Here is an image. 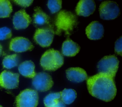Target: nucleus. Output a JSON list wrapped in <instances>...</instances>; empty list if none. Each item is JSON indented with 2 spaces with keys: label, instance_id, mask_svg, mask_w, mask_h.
Returning <instances> with one entry per match:
<instances>
[{
  "label": "nucleus",
  "instance_id": "nucleus-27",
  "mask_svg": "<svg viewBox=\"0 0 122 107\" xmlns=\"http://www.w3.org/2000/svg\"><path fill=\"white\" fill-rule=\"evenodd\" d=\"M2 52V47L1 45L0 44V55L1 54Z\"/></svg>",
  "mask_w": 122,
  "mask_h": 107
},
{
  "label": "nucleus",
  "instance_id": "nucleus-10",
  "mask_svg": "<svg viewBox=\"0 0 122 107\" xmlns=\"http://www.w3.org/2000/svg\"><path fill=\"white\" fill-rule=\"evenodd\" d=\"M34 10L33 24L36 27L38 28H51L53 29V26L51 23L50 18L47 14L38 7L35 8Z\"/></svg>",
  "mask_w": 122,
  "mask_h": 107
},
{
  "label": "nucleus",
  "instance_id": "nucleus-21",
  "mask_svg": "<svg viewBox=\"0 0 122 107\" xmlns=\"http://www.w3.org/2000/svg\"><path fill=\"white\" fill-rule=\"evenodd\" d=\"M12 11V5L9 0H0V18L9 17Z\"/></svg>",
  "mask_w": 122,
  "mask_h": 107
},
{
  "label": "nucleus",
  "instance_id": "nucleus-1",
  "mask_svg": "<svg viewBox=\"0 0 122 107\" xmlns=\"http://www.w3.org/2000/svg\"><path fill=\"white\" fill-rule=\"evenodd\" d=\"M113 79L102 73L87 78V85L90 94L103 101H111L115 98L117 91Z\"/></svg>",
  "mask_w": 122,
  "mask_h": 107
},
{
  "label": "nucleus",
  "instance_id": "nucleus-11",
  "mask_svg": "<svg viewBox=\"0 0 122 107\" xmlns=\"http://www.w3.org/2000/svg\"><path fill=\"white\" fill-rule=\"evenodd\" d=\"M34 46L30 41L23 37H16L11 39L10 44V49L17 53L32 50Z\"/></svg>",
  "mask_w": 122,
  "mask_h": 107
},
{
  "label": "nucleus",
  "instance_id": "nucleus-19",
  "mask_svg": "<svg viewBox=\"0 0 122 107\" xmlns=\"http://www.w3.org/2000/svg\"><path fill=\"white\" fill-rule=\"evenodd\" d=\"M61 92L51 93L44 98L43 102L45 107H55L60 101Z\"/></svg>",
  "mask_w": 122,
  "mask_h": 107
},
{
  "label": "nucleus",
  "instance_id": "nucleus-18",
  "mask_svg": "<svg viewBox=\"0 0 122 107\" xmlns=\"http://www.w3.org/2000/svg\"><path fill=\"white\" fill-rule=\"evenodd\" d=\"M76 98V92L73 89H65L61 92V100L64 104L72 103Z\"/></svg>",
  "mask_w": 122,
  "mask_h": 107
},
{
  "label": "nucleus",
  "instance_id": "nucleus-3",
  "mask_svg": "<svg viewBox=\"0 0 122 107\" xmlns=\"http://www.w3.org/2000/svg\"><path fill=\"white\" fill-rule=\"evenodd\" d=\"M64 58L61 53L53 49L47 50L42 55L40 64L43 70L54 71L63 64Z\"/></svg>",
  "mask_w": 122,
  "mask_h": 107
},
{
  "label": "nucleus",
  "instance_id": "nucleus-4",
  "mask_svg": "<svg viewBox=\"0 0 122 107\" xmlns=\"http://www.w3.org/2000/svg\"><path fill=\"white\" fill-rule=\"evenodd\" d=\"M119 66V60L114 55L103 57L98 63L99 73L107 74L114 78Z\"/></svg>",
  "mask_w": 122,
  "mask_h": 107
},
{
  "label": "nucleus",
  "instance_id": "nucleus-9",
  "mask_svg": "<svg viewBox=\"0 0 122 107\" xmlns=\"http://www.w3.org/2000/svg\"><path fill=\"white\" fill-rule=\"evenodd\" d=\"M19 74L4 71L0 74V86L6 89L17 88L19 84Z\"/></svg>",
  "mask_w": 122,
  "mask_h": 107
},
{
  "label": "nucleus",
  "instance_id": "nucleus-17",
  "mask_svg": "<svg viewBox=\"0 0 122 107\" xmlns=\"http://www.w3.org/2000/svg\"><path fill=\"white\" fill-rule=\"evenodd\" d=\"M18 70L22 76L29 78H33L36 74L35 71V65L31 61H26L20 63Z\"/></svg>",
  "mask_w": 122,
  "mask_h": 107
},
{
  "label": "nucleus",
  "instance_id": "nucleus-2",
  "mask_svg": "<svg viewBox=\"0 0 122 107\" xmlns=\"http://www.w3.org/2000/svg\"><path fill=\"white\" fill-rule=\"evenodd\" d=\"M78 24L77 16L71 11L62 10L56 16L54 20V33L61 36L63 33L69 37Z\"/></svg>",
  "mask_w": 122,
  "mask_h": 107
},
{
  "label": "nucleus",
  "instance_id": "nucleus-8",
  "mask_svg": "<svg viewBox=\"0 0 122 107\" xmlns=\"http://www.w3.org/2000/svg\"><path fill=\"white\" fill-rule=\"evenodd\" d=\"M54 32L51 28H37L33 36L34 41L43 47H48L52 42Z\"/></svg>",
  "mask_w": 122,
  "mask_h": 107
},
{
  "label": "nucleus",
  "instance_id": "nucleus-25",
  "mask_svg": "<svg viewBox=\"0 0 122 107\" xmlns=\"http://www.w3.org/2000/svg\"><path fill=\"white\" fill-rule=\"evenodd\" d=\"M13 1L17 4L24 7H27L30 6L32 2V0H13Z\"/></svg>",
  "mask_w": 122,
  "mask_h": 107
},
{
  "label": "nucleus",
  "instance_id": "nucleus-24",
  "mask_svg": "<svg viewBox=\"0 0 122 107\" xmlns=\"http://www.w3.org/2000/svg\"><path fill=\"white\" fill-rule=\"evenodd\" d=\"M122 36H121L115 43L114 49L115 53L120 55H122Z\"/></svg>",
  "mask_w": 122,
  "mask_h": 107
},
{
  "label": "nucleus",
  "instance_id": "nucleus-22",
  "mask_svg": "<svg viewBox=\"0 0 122 107\" xmlns=\"http://www.w3.org/2000/svg\"><path fill=\"white\" fill-rule=\"evenodd\" d=\"M62 1L60 0H49L48 1L47 6L52 13L58 12L61 8Z\"/></svg>",
  "mask_w": 122,
  "mask_h": 107
},
{
  "label": "nucleus",
  "instance_id": "nucleus-14",
  "mask_svg": "<svg viewBox=\"0 0 122 107\" xmlns=\"http://www.w3.org/2000/svg\"><path fill=\"white\" fill-rule=\"evenodd\" d=\"M96 5L92 0H81L78 3L75 11L77 15L88 17L92 14L95 11Z\"/></svg>",
  "mask_w": 122,
  "mask_h": 107
},
{
  "label": "nucleus",
  "instance_id": "nucleus-7",
  "mask_svg": "<svg viewBox=\"0 0 122 107\" xmlns=\"http://www.w3.org/2000/svg\"><path fill=\"white\" fill-rule=\"evenodd\" d=\"M32 85L40 91H46L49 90L53 84L51 77L47 73L41 72L36 73L32 78Z\"/></svg>",
  "mask_w": 122,
  "mask_h": 107
},
{
  "label": "nucleus",
  "instance_id": "nucleus-23",
  "mask_svg": "<svg viewBox=\"0 0 122 107\" xmlns=\"http://www.w3.org/2000/svg\"><path fill=\"white\" fill-rule=\"evenodd\" d=\"M12 34L10 29L7 27L0 28V40H3L11 37Z\"/></svg>",
  "mask_w": 122,
  "mask_h": 107
},
{
  "label": "nucleus",
  "instance_id": "nucleus-28",
  "mask_svg": "<svg viewBox=\"0 0 122 107\" xmlns=\"http://www.w3.org/2000/svg\"><path fill=\"white\" fill-rule=\"evenodd\" d=\"M0 107H2L1 106H0Z\"/></svg>",
  "mask_w": 122,
  "mask_h": 107
},
{
  "label": "nucleus",
  "instance_id": "nucleus-13",
  "mask_svg": "<svg viewBox=\"0 0 122 107\" xmlns=\"http://www.w3.org/2000/svg\"><path fill=\"white\" fill-rule=\"evenodd\" d=\"M86 34L91 40H99L101 39L104 34V28L102 25L97 21L90 23L85 29Z\"/></svg>",
  "mask_w": 122,
  "mask_h": 107
},
{
  "label": "nucleus",
  "instance_id": "nucleus-15",
  "mask_svg": "<svg viewBox=\"0 0 122 107\" xmlns=\"http://www.w3.org/2000/svg\"><path fill=\"white\" fill-rule=\"evenodd\" d=\"M67 79L74 82H81L88 78L85 71L80 67H71L66 71Z\"/></svg>",
  "mask_w": 122,
  "mask_h": 107
},
{
  "label": "nucleus",
  "instance_id": "nucleus-26",
  "mask_svg": "<svg viewBox=\"0 0 122 107\" xmlns=\"http://www.w3.org/2000/svg\"><path fill=\"white\" fill-rule=\"evenodd\" d=\"M55 107H65V104L61 100H60L59 103Z\"/></svg>",
  "mask_w": 122,
  "mask_h": 107
},
{
  "label": "nucleus",
  "instance_id": "nucleus-20",
  "mask_svg": "<svg viewBox=\"0 0 122 107\" xmlns=\"http://www.w3.org/2000/svg\"><path fill=\"white\" fill-rule=\"evenodd\" d=\"M19 62V56L17 54L7 55L2 61L3 67L6 69H11L18 65Z\"/></svg>",
  "mask_w": 122,
  "mask_h": 107
},
{
  "label": "nucleus",
  "instance_id": "nucleus-16",
  "mask_svg": "<svg viewBox=\"0 0 122 107\" xmlns=\"http://www.w3.org/2000/svg\"><path fill=\"white\" fill-rule=\"evenodd\" d=\"M80 50V47L76 43L68 38L62 44L61 52L62 54L66 56L72 57L75 56Z\"/></svg>",
  "mask_w": 122,
  "mask_h": 107
},
{
  "label": "nucleus",
  "instance_id": "nucleus-12",
  "mask_svg": "<svg viewBox=\"0 0 122 107\" xmlns=\"http://www.w3.org/2000/svg\"><path fill=\"white\" fill-rule=\"evenodd\" d=\"M31 21L30 17L24 9H21L16 12L13 17V26L17 30L27 28Z\"/></svg>",
  "mask_w": 122,
  "mask_h": 107
},
{
  "label": "nucleus",
  "instance_id": "nucleus-6",
  "mask_svg": "<svg viewBox=\"0 0 122 107\" xmlns=\"http://www.w3.org/2000/svg\"><path fill=\"white\" fill-rule=\"evenodd\" d=\"M100 18L104 20H111L116 18L120 13L118 5L113 1H104L99 7Z\"/></svg>",
  "mask_w": 122,
  "mask_h": 107
},
{
  "label": "nucleus",
  "instance_id": "nucleus-5",
  "mask_svg": "<svg viewBox=\"0 0 122 107\" xmlns=\"http://www.w3.org/2000/svg\"><path fill=\"white\" fill-rule=\"evenodd\" d=\"M36 90L27 89L21 91L16 98V107H36L38 104Z\"/></svg>",
  "mask_w": 122,
  "mask_h": 107
}]
</instances>
